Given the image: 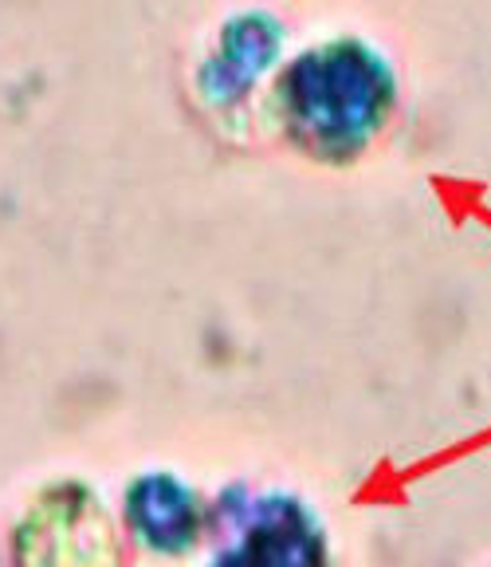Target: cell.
<instances>
[{"label":"cell","mask_w":491,"mask_h":567,"mask_svg":"<svg viewBox=\"0 0 491 567\" xmlns=\"http://www.w3.org/2000/svg\"><path fill=\"white\" fill-rule=\"evenodd\" d=\"M217 567H326V536L299 501H268Z\"/></svg>","instance_id":"6da1fadb"},{"label":"cell","mask_w":491,"mask_h":567,"mask_svg":"<svg viewBox=\"0 0 491 567\" xmlns=\"http://www.w3.org/2000/svg\"><path fill=\"white\" fill-rule=\"evenodd\" d=\"M130 520L146 544L177 551L197 536V501L174 477H146L130 493Z\"/></svg>","instance_id":"7a4b0ae2"}]
</instances>
